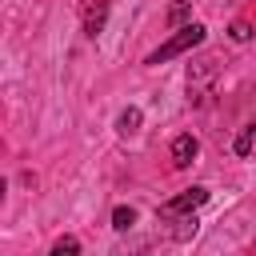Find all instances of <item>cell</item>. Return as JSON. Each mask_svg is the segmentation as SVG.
Segmentation results:
<instances>
[{
	"instance_id": "1",
	"label": "cell",
	"mask_w": 256,
	"mask_h": 256,
	"mask_svg": "<svg viewBox=\"0 0 256 256\" xmlns=\"http://www.w3.org/2000/svg\"><path fill=\"white\" fill-rule=\"evenodd\" d=\"M196 44H204V24H184V28H176V36H172L168 44H160L144 64H164V60H172V56H184V52L196 48Z\"/></svg>"
},
{
	"instance_id": "2",
	"label": "cell",
	"mask_w": 256,
	"mask_h": 256,
	"mask_svg": "<svg viewBox=\"0 0 256 256\" xmlns=\"http://www.w3.org/2000/svg\"><path fill=\"white\" fill-rule=\"evenodd\" d=\"M204 200H208V188H188V192H180L176 200L160 204V216H164V220H180V216L196 212V208H200Z\"/></svg>"
},
{
	"instance_id": "3",
	"label": "cell",
	"mask_w": 256,
	"mask_h": 256,
	"mask_svg": "<svg viewBox=\"0 0 256 256\" xmlns=\"http://www.w3.org/2000/svg\"><path fill=\"white\" fill-rule=\"evenodd\" d=\"M196 152H200L196 136H188V132H184V136H176V140H172V164H176V168H188V164L196 160Z\"/></svg>"
},
{
	"instance_id": "4",
	"label": "cell",
	"mask_w": 256,
	"mask_h": 256,
	"mask_svg": "<svg viewBox=\"0 0 256 256\" xmlns=\"http://www.w3.org/2000/svg\"><path fill=\"white\" fill-rule=\"evenodd\" d=\"M116 128H120L124 136H132V132L140 128V108H128V112H120V120H116Z\"/></svg>"
},
{
	"instance_id": "5",
	"label": "cell",
	"mask_w": 256,
	"mask_h": 256,
	"mask_svg": "<svg viewBox=\"0 0 256 256\" xmlns=\"http://www.w3.org/2000/svg\"><path fill=\"white\" fill-rule=\"evenodd\" d=\"M252 140H256V120L244 124V132L236 136V156H248V152H252Z\"/></svg>"
},
{
	"instance_id": "6",
	"label": "cell",
	"mask_w": 256,
	"mask_h": 256,
	"mask_svg": "<svg viewBox=\"0 0 256 256\" xmlns=\"http://www.w3.org/2000/svg\"><path fill=\"white\" fill-rule=\"evenodd\" d=\"M52 256H80V240L76 236H60L52 244Z\"/></svg>"
},
{
	"instance_id": "7",
	"label": "cell",
	"mask_w": 256,
	"mask_h": 256,
	"mask_svg": "<svg viewBox=\"0 0 256 256\" xmlns=\"http://www.w3.org/2000/svg\"><path fill=\"white\" fill-rule=\"evenodd\" d=\"M132 224H136V212H132V208H116V212H112V228H116V232H128Z\"/></svg>"
},
{
	"instance_id": "8",
	"label": "cell",
	"mask_w": 256,
	"mask_h": 256,
	"mask_svg": "<svg viewBox=\"0 0 256 256\" xmlns=\"http://www.w3.org/2000/svg\"><path fill=\"white\" fill-rule=\"evenodd\" d=\"M100 24H104V4L88 12V20H84V32H88V36H96V32H100Z\"/></svg>"
},
{
	"instance_id": "9",
	"label": "cell",
	"mask_w": 256,
	"mask_h": 256,
	"mask_svg": "<svg viewBox=\"0 0 256 256\" xmlns=\"http://www.w3.org/2000/svg\"><path fill=\"white\" fill-rule=\"evenodd\" d=\"M228 36H232L236 44H244V40H252V24H248V20H236V24L228 28Z\"/></svg>"
},
{
	"instance_id": "10",
	"label": "cell",
	"mask_w": 256,
	"mask_h": 256,
	"mask_svg": "<svg viewBox=\"0 0 256 256\" xmlns=\"http://www.w3.org/2000/svg\"><path fill=\"white\" fill-rule=\"evenodd\" d=\"M188 8H192V0H176V4H172V12H168V24H180V20L188 16Z\"/></svg>"
}]
</instances>
